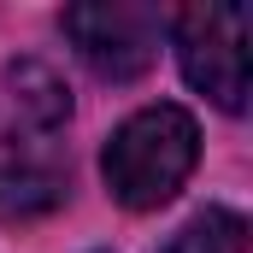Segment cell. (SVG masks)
Here are the masks:
<instances>
[{
    "mask_svg": "<svg viewBox=\"0 0 253 253\" xmlns=\"http://www.w3.org/2000/svg\"><path fill=\"white\" fill-rule=\"evenodd\" d=\"M194 159H200V129L183 106H141L135 118L112 129L106 153H100V177L112 200H124L129 212H153L189 183Z\"/></svg>",
    "mask_w": 253,
    "mask_h": 253,
    "instance_id": "6da1fadb",
    "label": "cell"
},
{
    "mask_svg": "<svg viewBox=\"0 0 253 253\" xmlns=\"http://www.w3.org/2000/svg\"><path fill=\"white\" fill-rule=\"evenodd\" d=\"M65 36L83 53V65L106 83H129L159 59V42L171 30L165 12L153 6H129V0H88V6H65Z\"/></svg>",
    "mask_w": 253,
    "mask_h": 253,
    "instance_id": "7a4b0ae2",
    "label": "cell"
},
{
    "mask_svg": "<svg viewBox=\"0 0 253 253\" xmlns=\"http://www.w3.org/2000/svg\"><path fill=\"white\" fill-rule=\"evenodd\" d=\"M183 77L224 112H248V12L242 6H189L171 18Z\"/></svg>",
    "mask_w": 253,
    "mask_h": 253,
    "instance_id": "3957f363",
    "label": "cell"
},
{
    "mask_svg": "<svg viewBox=\"0 0 253 253\" xmlns=\"http://www.w3.org/2000/svg\"><path fill=\"white\" fill-rule=\"evenodd\" d=\"M71 118V88L53 65L12 59L0 71V141H42Z\"/></svg>",
    "mask_w": 253,
    "mask_h": 253,
    "instance_id": "277c9868",
    "label": "cell"
},
{
    "mask_svg": "<svg viewBox=\"0 0 253 253\" xmlns=\"http://www.w3.org/2000/svg\"><path fill=\"white\" fill-rule=\"evenodd\" d=\"M65 200V183L42 165H0V224H30L47 218Z\"/></svg>",
    "mask_w": 253,
    "mask_h": 253,
    "instance_id": "5b68a950",
    "label": "cell"
},
{
    "mask_svg": "<svg viewBox=\"0 0 253 253\" xmlns=\"http://www.w3.org/2000/svg\"><path fill=\"white\" fill-rule=\"evenodd\" d=\"M159 253H248V218L230 212V206H206Z\"/></svg>",
    "mask_w": 253,
    "mask_h": 253,
    "instance_id": "8992f818",
    "label": "cell"
}]
</instances>
